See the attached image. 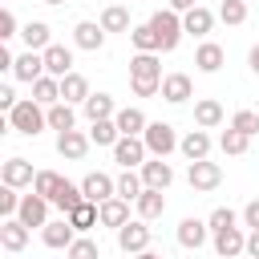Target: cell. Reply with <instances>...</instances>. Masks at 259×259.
<instances>
[{"label":"cell","mask_w":259,"mask_h":259,"mask_svg":"<svg viewBox=\"0 0 259 259\" xmlns=\"http://www.w3.org/2000/svg\"><path fill=\"white\" fill-rule=\"evenodd\" d=\"M49 206H53L49 198H40V194H24V198H20L16 219H20L28 231H32V227H45V223H49Z\"/></svg>","instance_id":"obj_10"},{"label":"cell","mask_w":259,"mask_h":259,"mask_svg":"<svg viewBox=\"0 0 259 259\" xmlns=\"http://www.w3.org/2000/svg\"><path fill=\"white\" fill-rule=\"evenodd\" d=\"M61 101H69V105H85V101H89V81H85L81 73H69V77L61 81Z\"/></svg>","instance_id":"obj_29"},{"label":"cell","mask_w":259,"mask_h":259,"mask_svg":"<svg viewBox=\"0 0 259 259\" xmlns=\"http://www.w3.org/2000/svg\"><path fill=\"white\" fill-rule=\"evenodd\" d=\"M65 259H101V247H97L89 235H77V243L65 251Z\"/></svg>","instance_id":"obj_41"},{"label":"cell","mask_w":259,"mask_h":259,"mask_svg":"<svg viewBox=\"0 0 259 259\" xmlns=\"http://www.w3.org/2000/svg\"><path fill=\"white\" fill-rule=\"evenodd\" d=\"M142 182L154 186V190H166V186L174 182V166H170L166 158H146V166H142Z\"/></svg>","instance_id":"obj_16"},{"label":"cell","mask_w":259,"mask_h":259,"mask_svg":"<svg viewBox=\"0 0 259 259\" xmlns=\"http://www.w3.org/2000/svg\"><path fill=\"white\" fill-rule=\"evenodd\" d=\"M134 259H166V255H158V251H142V255H134Z\"/></svg>","instance_id":"obj_52"},{"label":"cell","mask_w":259,"mask_h":259,"mask_svg":"<svg viewBox=\"0 0 259 259\" xmlns=\"http://www.w3.org/2000/svg\"><path fill=\"white\" fill-rule=\"evenodd\" d=\"M146 158H150V150H146L142 138H121V142L113 146V162H117L121 170H142Z\"/></svg>","instance_id":"obj_6"},{"label":"cell","mask_w":259,"mask_h":259,"mask_svg":"<svg viewBox=\"0 0 259 259\" xmlns=\"http://www.w3.org/2000/svg\"><path fill=\"white\" fill-rule=\"evenodd\" d=\"M186 178H190V190H198V194H206V190H214L219 182H223V170H219V162H190V170H186Z\"/></svg>","instance_id":"obj_9"},{"label":"cell","mask_w":259,"mask_h":259,"mask_svg":"<svg viewBox=\"0 0 259 259\" xmlns=\"http://www.w3.org/2000/svg\"><path fill=\"white\" fill-rule=\"evenodd\" d=\"M150 28L158 32V45H162V53H174L178 49V40H182V16L174 12V8H162V12H154L150 16Z\"/></svg>","instance_id":"obj_3"},{"label":"cell","mask_w":259,"mask_h":259,"mask_svg":"<svg viewBox=\"0 0 259 259\" xmlns=\"http://www.w3.org/2000/svg\"><path fill=\"white\" fill-rule=\"evenodd\" d=\"M49 130H57V134H65V130H77V113H73V105H69V101H57V105H49Z\"/></svg>","instance_id":"obj_36"},{"label":"cell","mask_w":259,"mask_h":259,"mask_svg":"<svg viewBox=\"0 0 259 259\" xmlns=\"http://www.w3.org/2000/svg\"><path fill=\"white\" fill-rule=\"evenodd\" d=\"M247 255H251V259H259V231H251V235H247Z\"/></svg>","instance_id":"obj_50"},{"label":"cell","mask_w":259,"mask_h":259,"mask_svg":"<svg viewBox=\"0 0 259 259\" xmlns=\"http://www.w3.org/2000/svg\"><path fill=\"white\" fill-rule=\"evenodd\" d=\"M0 182L12 186V190H20V186H32V182H36V170H32L28 158H8V162L0 166Z\"/></svg>","instance_id":"obj_8"},{"label":"cell","mask_w":259,"mask_h":259,"mask_svg":"<svg viewBox=\"0 0 259 259\" xmlns=\"http://www.w3.org/2000/svg\"><path fill=\"white\" fill-rule=\"evenodd\" d=\"M81 194H85V202H109V198H117V178H109V174H101V170H93V174H85L81 178Z\"/></svg>","instance_id":"obj_5"},{"label":"cell","mask_w":259,"mask_h":259,"mask_svg":"<svg viewBox=\"0 0 259 259\" xmlns=\"http://www.w3.org/2000/svg\"><path fill=\"white\" fill-rule=\"evenodd\" d=\"M142 142H146V150H150V158H166V154H174L178 150V134H174V125L170 121H150L146 125V134H142Z\"/></svg>","instance_id":"obj_4"},{"label":"cell","mask_w":259,"mask_h":259,"mask_svg":"<svg viewBox=\"0 0 259 259\" xmlns=\"http://www.w3.org/2000/svg\"><path fill=\"white\" fill-rule=\"evenodd\" d=\"M117 247H121L125 255H142V251H150V227H146L142 219H130V223L117 231Z\"/></svg>","instance_id":"obj_7"},{"label":"cell","mask_w":259,"mask_h":259,"mask_svg":"<svg viewBox=\"0 0 259 259\" xmlns=\"http://www.w3.org/2000/svg\"><path fill=\"white\" fill-rule=\"evenodd\" d=\"M12 77H16V81L36 85V81L45 77V57H40V53H32V49H24V53L16 57V65H12Z\"/></svg>","instance_id":"obj_14"},{"label":"cell","mask_w":259,"mask_h":259,"mask_svg":"<svg viewBox=\"0 0 259 259\" xmlns=\"http://www.w3.org/2000/svg\"><path fill=\"white\" fill-rule=\"evenodd\" d=\"M130 45H134L138 53H162V45H158V32H154L150 24H134V28H130Z\"/></svg>","instance_id":"obj_37"},{"label":"cell","mask_w":259,"mask_h":259,"mask_svg":"<svg viewBox=\"0 0 259 259\" xmlns=\"http://www.w3.org/2000/svg\"><path fill=\"white\" fill-rule=\"evenodd\" d=\"M231 130H239V134L255 138V134H259V113H255V109H239V113L231 117Z\"/></svg>","instance_id":"obj_42"},{"label":"cell","mask_w":259,"mask_h":259,"mask_svg":"<svg viewBox=\"0 0 259 259\" xmlns=\"http://www.w3.org/2000/svg\"><path fill=\"white\" fill-rule=\"evenodd\" d=\"M40 239H45V247H53V251H69V247L77 243V231H73L69 219H57V223H45V227H40Z\"/></svg>","instance_id":"obj_11"},{"label":"cell","mask_w":259,"mask_h":259,"mask_svg":"<svg viewBox=\"0 0 259 259\" xmlns=\"http://www.w3.org/2000/svg\"><path fill=\"white\" fill-rule=\"evenodd\" d=\"M113 121H117L121 138H142V134H146V125H150V121H146V113H142L138 105H125V109H117V117H113Z\"/></svg>","instance_id":"obj_20"},{"label":"cell","mask_w":259,"mask_h":259,"mask_svg":"<svg viewBox=\"0 0 259 259\" xmlns=\"http://www.w3.org/2000/svg\"><path fill=\"white\" fill-rule=\"evenodd\" d=\"M194 121H198V130L223 125V105H219L214 97H198V101H194Z\"/></svg>","instance_id":"obj_25"},{"label":"cell","mask_w":259,"mask_h":259,"mask_svg":"<svg viewBox=\"0 0 259 259\" xmlns=\"http://www.w3.org/2000/svg\"><path fill=\"white\" fill-rule=\"evenodd\" d=\"M178 150H182L190 162H202V158L210 154V134H206V130H190V134L178 142Z\"/></svg>","instance_id":"obj_26"},{"label":"cell","mask_w":259,"mask_h":259,"mask_svg":"<svg viewBox=\"0 0 259 259\" xmlns=\"http://www.w3.org/2000/svg\"><path fill=\"white\" fill-rule=\"evenodd\" d=\"M206 227H210L214 235H219V231H231V227H235V210H231V206H214L210 219H206Z\"/></svg>","instance_id":"obj_44"},{"label":"cell","mask_w":259,"mask_h":259,"mask_svg":"<svg viewBox=\"0 0 259 259\" xmlns=\"http://www.w3.org/2000/svg\"><path fill=\"white\" fill-rule=\"evenodd\" d=\"M12 65H16L12 49H8V45H0V69H4V73H12Z\"/></svg>","instance_id":"obj_48"},{"label":"cell","mask_w":259,"mask_h":259,"mask_svg":"<svg viewBox=\"0 0 259 259\" xmlns=\"http://www.w3.org/2000/svg\"><path fill=\"white\" fill-rule=\"evenodd\" d=\"M162 97H166L170 105H182V101H190V97H194V85H190V77H186V73H166V77H162Z\"/></svg>","instance_id":"obj_15"},{"label":"cell","mask_w":259,"mask_h":259,"mask_svg":"<svg viewBox=\"0 0 259 259\" xmlns=\"http://www.w3.org/2000/svg\"><path fill=\"white\" fill-rule=\"evenodd\" d=\"M81 109H85V117H89V121L117 117V105H113V97H109V93H89V101H85Z\"/></svg>","instance_id":"obj_30"},{"label":"cell","mask_w":259,"mask_h":259,"mask_svg":"<svg viewBox=\"0 0 259 259\" xmlns=\"http://www.w3.org/2000/svg\"><path fill=\"white\" fill-rule=\"evenodd\" d=\"M89 142H93V146H109V150H113V146L121 142V130H117V121H113V117H105V121H93V125H89Z\"/></svg>","instance_id":"obj_32"},{"label":"cell","mask_w":259,"mask_h":259,"mask_svg":"<svg viewBox=\"0 0 259 259\" xmlns=\"http://www.w3.org/2000/svg\"><path fill=\"white\" fill-rule=\"evenodd\" d=\"M65 219L73 223V231H81V235H85L89 227H97V223H101V210H97V202H81V206H73Z\"/></svg>","instance_id":"obj_33"},{"label":"cell","mask_w":259,"mask_h":259,"mask_svg":"<svg viewBox=\"0 0 259 259\" xmlns=\"http://www.w3.org/2000/svg\"><path fill=\"white\" fill-rule=\"evenodd\" d=\"M73 45L85 49V53H97V49L105 45V28L93 24V20H77V28H73Z\"/></svg>","instance_id":"obj_18"},{"label":"cell","mask_w":259,"mask_h":259,"mask_svg":"<svg viewBox=\"0 0 259 259\" xmlns=\"http://www.w3.org/2000/svg\"><path fill=\"white\" fill-rule=\"evenodd\" d=\"M243 223H247L251 231H259V198H251V202L243 206Z\"/></svg>","instance_id":"obj_47"},{"label":"cell","mask_w":259,"mask_h":259,"mask_svg":"<svg viewBox=\"0 0 259 259\" xmlns=\"http://www.w3.org/2000/svg\"><path fill=\"white\" fill-rule=\"evenodd\" d=\"M97 24H101L105 32H130V8H125V4H109Z\"/></svg>","instance_id":"obj_34"},{"label":"cell","mask_w":259,"mask_h":259,"mask_svg":"<svg viewBox=\"0 0 259 259\" xmlns=\"http://www.w3.org/2000/svg\"><path fill=\"white\" fill-rule=\"evenodd\" d=\"M206 235H210V227H206L202 219H194V214H186V219L178 223V243H182L186 251H198V247L206 243Z\"/></svg>","instance_id":"obj_17"},{"label":"cell","mask_w":259,"mask_h":259,"mask_svg":"<svg viewBox=\"0 0 259 259\" xmlns=\"http://www.w3.org/2000/svg\"><path fill=\"white\" fill-rule=\"evenodd\" d=\"M0 247L4 251H24L28 247V227L20 219H4L0 223Z\"/></svg>","instance_id":"obj_21"},{"label":"cell","mask_w":259,"mask_h":259,"mask_svg":"<svg viewBox=\"0 0 259 259\" xmlns=\"http://www.w3.org/2000/svg\"><path fill=\"white\" fill-rule=\"evenodd\" d=\"M142 190H146L142 174H134V170H121V178H117V198H125V202H138V198H142Z\"/></svg>","instance_id":"obj_38"},{"label":"cell","mask_w":259,"mask_h":259,"mask_svg":"<svg viewBox=\"0 0 259 259\" xmlns=\"http://www.w3.org/2000/svg\"><path fill=\"white\" fill-rule=\"evenodd\" d=\"M57 186H61V174H57V170H36V182H32V194H40V198H49V202H53V194H57Z\"/></svg>","instance_id":"obj_40"},{"label":"cell","mask_w":259,"mask_h":259,"mask_svg":"<svg viewBox=\"0 0 259 259\" xmlns=\"http://www.w3.org/2000/svg\"><path fill=\"white\" fill-rule=\"evenodd\" d=\"M243 4H247V0H243Z\"/></svg>","instance_id":"obj_54"},{"label":"cell","mask_w":259,"mask_h":259,"mask_svg":"<svg viewBox=\"0 0 259 259\" xmlns=\"http://www.w3.org/2000/svg\"><path fill=\"white\" fill-rule=\"evenodd\" d=\"M134 206H138V219H142V223L162 219V210H166V194H162V190H154V186H146V190H142V198H138Z\"/></svg>","instance_id":"obj_23"},{"label":"cell","mask_w":259,"mask_h":259,"mask_svg":"<svg viewBox=\"0 0 259 259\" xmlns=\"http://www.w3.org/2000/svg\"><path fill=\"white\" fill-rule=\"evenodd\" d=\"M20 40H24L32 53H45V49L53 45V28H49L45 20H28V24L20 28Z\"/></svg>","instance_id":"obj_22"},{"label":"cell","mask_w":259,"mask_h":259,"mask_svg":"<svg viewBox=\"0 0 259 259\" xmlns=\"http://www.w3.org/2000/svg\"><path fill=\"white\" fill-rule=\"evenodd\" d=\"M40 57H45V73H49V77L65 81V77L73 73V49H65V45H49Z\"/></svg>","instance_id":"obj_12"},{"label":"cell","mask_w":259,"mask_h":259,"mask_svg":"<svg viewBox=\"0 0 259 259\" xmlns=\"http://www.w3.org/2000/svg\"><path fill=\"white\" fill-rule=\"evenodd\" d=\"M182 28H186V32H190V36H206V32H210V28H214V12H210V8H202V4H198V8H190V12H186V16H182Z\"/></svg>","instance_id":"obj_28"},{"label":"cell","mask_w":259,"mask_h":259,"mask_svg":"<svg viewBox=\"0 0 259 259\" xmlns=\"http://www.w3.org/2000/svg\"><path fill=\"white\" fill-rule=\"evenodd\" d=\"M170 8H174L178 16H186L190 8H198V0H170Z\"/></svg>","instance_id":"obj_49"},{"label":"cell","mask_w":259,"mask_h":259,"mask_svg":"<svg viewBox=\"0 0 259 259\" xmlns=\"http://www.w3.org/2000/svg\"><path fill=\"white\" fill-rule=\"evenodd\" d=\"M223 61H227V53H223V45H214V40H202V45L194 49V65H198V73H219Z\"/></svg>","instance_id":"obj_19"},{"label":"cell","mask_w":259,"mask_h":259,"mask_svg":"<svg viewBox=\"0 0 259 259\" xmlns=\"http://www.w3.org/2000/svg\"><path fill=\"white\" fill-rule=\"evenodd\" d=\"M32 101H36V105H45V109H49V105H57V101H61V81L45 73V77L32 85Z\"/></svg>","instance_id":"obj_35"},{"label":"cell","mask_w":259,"mask_h":259,"mask_svg":"<svg viewBox=\"0 0 259 259\" xmlns=\"http://www.w3.org/2000/svg\"><path fill=\"white\" fill-rule=\"evenodd\" d=\"M85 202V194H81V186L77 182H69V178H61V186H57V194H53V206L61 210V214H69L73 206H81Z\"/></svg>","instance_id":"obj_31"},{"label":"cell","mask_w":259,"mask_h":259,"mask_svg":"<svg viewBox=\"0 0 259 259\" xmlns=\"http://www.w3.org/2000/svg\"><path fill=\"white\" fill-rule=\"evenodd\" d=\"M247 65H251V73H255V77H259V45H255V49H251V53H247Z\"/></svg>","instance_id":"obj_51"},{"label":"cell","mask_w":259,"mask_h":259,"mask_svg":"<svg viewBox=\"0 0 259 259\" xmlns=\"http://www.w3.org/2000/svg\"><path fill=\"white\" fill-rule=\"evenodd\" d=\"M12 36H20L16 32V16H12V8H0V40H12Z\"/></svg>","instance_id":"obj_46"},{"label":"cell","mask_w":259,"mask_h":259,"mask_svg":"<svg viewBox=\"0 0 259 259\" xmlns=\"http://www.w3.org/2000/svg\"><path fill=\"white\" fill-rule=\"evenodd\" d=\"M214 251H219L223 259H235V255H243V251H247V235H243L239 227L219 231V235H214Z\"/></svg>","instance_id":"obj_24"},{"label":"cell","mask_w":259,"mask_h":259,"mask_svg":"<svg viewBox=\"0 0 259 259\" xmlns=\"http://www.w3.org/2000/svg\"><path fill=\"white\" fill-rule=\"evenodd\" d=\"M130 89H134L138 97L162 93V65H158V53H134V61H130Z\"/></svg>","instance_id":"obj_1"},{"label":"cell","mask_w":259,"mask_h":259,"mask_svg":"<svg viewBox=\"0 0 259 259\" xmlns=\"http://www.w3.org/2000/svg\"><path fill=\"white\" fill-rule=\"evenodd\" d=\"M219 20L223 24H243L247 20V4L243 0H223L219 4Z\"/></svg>","instance_id":"obj_43"},{"label":"cell","mask_w":259,"mask_h":259,"mask_svg":"<svg viewBox=\"0 0 259 259\" xmlns=\"http://www.w3.org/2000/svg\"><path fill=\"white\" fill-rule=\"evenodd\" d=\"M8 125H12L16 134H24V138H36V134L49 125V109H45V105H36L32 97H24V101L8 113Z\"/></svg>","instance_id":"obj_2"},{"label":"cell","mask_w":259,"mask_h":259,"mask_svg":"<svg viewBox=\"0 0 259 259\" xmlns=\"http://www.w3.org/2000/svg\"><path fill=\"white\" fill-rule=\"evenodd\" d=\"M89 134H81V130H65V134H57V154L61 158H69V162H81L85 154H89Z\"/></svg>","instance_id":"obj_13"},{"label":"cell","mask_w":259,"mask_h":259,"mask_svg":"<svg viewBox=\"0 0 259 259\" xmlns=\"http://www.w3.org/2000/svg\"><path fill=\"white\" fill-rule=\"evenodd\" d=\"M97 210H101V227L121 231V227L130 223V202H125V198H109V202H101Z\"/></svg>","instance_id":"obj_27"},{"label":"cell","mask_w":259,"mask_h":259,"mask_svg":"<svg viewBox=\"0 0 259 259\" xmlns=\"http://www.w3.org/2000/svg\"><path fill=\"white\" fill-rule=\"evenodd\" d=\"M16 210H20V194L12 186H0V214L4 219H16Z\"/></svg>","instance_id":"obj_45"},{"label":"cell","mask_w":259,"mask_h":259,"mask_svg":"<svg viewBox=\"0 0 259 259\" xmlns=\"http://www.w3.org/2000/svg\"><path fill=\"white\" fill-rule=\"evenodd\" d=\"M40 4H65V0H40Z\"/></svg>","instance_id":"obj_53"},{"label":"cell","mask_w":259,"mask_h":259,"mask_svg":"<svg viewBox=\"0 0 259 259\" xmlns=\"http://www.w3.org/2000/svg\"><path fill=\"white\" fill-rule=\"evenodd\" d=\"M219 146H223V154H231V158H239V154H247V146H251V138L227 125V130H223V138H219Z\"/></svg>","instance_id":"obj_39"}]
</instances>
